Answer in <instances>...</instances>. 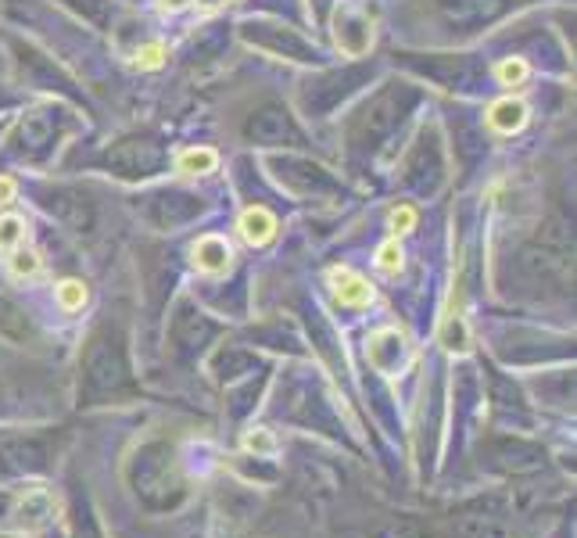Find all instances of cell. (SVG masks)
Masks as SVG:
<instances>
[{"label":"cell","instance_id":"cell-13","mask_svg":"<svg viewBox=\"0 0 577 538\" xmlns=\"http://www.w3.org/2000/svg\"><path fill=\"white\" fill-rule=\"evenodd\" d=\"M416 227V209H409V205H402V209H395L391 212V230L395 233H406Z\"/></svg>","mask_w":577,"mask_h":538},{"label":"cell","instance_id":"cell-9","mask_svg":"<svg viewBox=\"0 0 577 538\" xmlns=\"http://www.w3.org/2000/svg\"><path fill=\"white\" fill-rule=\"evenodd\" d=\"M40 266H44V262H40L36 251H22V248L11 251V273H15V277H36Z\"/></svg>","mask_w":577,"mask_h":538},{"label":"cell","instance_id":"cell-11","mask_svg":"<svg viewBox=\"0 0 577 538\" xmlns=\"http://www.w3.org/2000/svg\"><path fill=\"white\" fill-rule=\"evenodd\" d=\"M527 62L523 58H505L503 65H499V79H503V86H520L523 79H527Z\"/></svg>","mask_w":577,"mask_h":538},{"label":"cell","instance_id":"cell-7","mask_svg":"<svg viewBox=\"0 0 577 538\" xmlns=\"http://www.w3.org/2000/svg\"><path fill=\"white\" fill-rule=\"evenodd\" d=\"M58 306L65 312H75V308L86 306V284L83 280H62L58 284Z\"/></svg>","mask_w":577,"mask_h":538},{"label":"cell","instance_id":"cell-4","mask_svg":"<svg viewBox=\"0 0 577 538\" xmlns=\"http://www.w3.org/2000/svg\"><path fill=\"white\" fill-rule=\"evenodd\" d=\"M488 122H492V130H499V133H516V130H523V122H527V108H523L520 101H513V97H503V101L492 104Z\"/></svg>","mask_w":577,"mask_h":538},{"label":"cell","instance_id":"cell-15","mask_svg":"<svg viewBox=\"0 0 577 538\" xmlns=\"http://www.w3.org/2000/svg\"><path fill=\"white\" fill-rule=\"evenodd\" d=\"M191 0H161V11H183Z\"/></svg>","mask_w":577,"mask_h":538},{"label":"cell","instance_id":"cell-3","mask_svg":"<svg viewBox=\"0 0 577 538\" xmlns=\"http://www.w3.org/2000/svg\"><path fill=\"white\" fill-rule=\"evenodd\" d=\"M237 230L240 237L248 240V244H269L273 240V233H277V220L266 212V209H248L244 216H240V223H237Z\"/></svg>","mask_w":577,"mask_h":538},{"label":"cell","instance_id":"cell-5","mask_svg":"<svg viewBox=\"0 0 577 538\" xmlns=\"http://www.w3.org/2000/svg\"><path fill=\"white\" fill-rule=\"evenodd\" d=\"M176 165H180V172H187V176H198V172H212L219 165V154L212 148H191V152H183L176 158Z\"/></svg>","mask_w":577,"mask_h":538},{"label":"cell","instance_id":"cell-6","mask_svg":"<svg viewBox=\"0 0 577 538\" xmlns=\"http://www.w3.org/2000/svg\"><path fill=\"white\" fill-rule=\"evenodd\" d=\"M244 449L248 453H255V456H277V438H273V431H266V427H255V431H248L244 435Z\"/></svg>","mask_w":577,"mask_h":538},{"label":"cell","instance_id":"cell-16","mask_svg":"<svg viewBox=\"0 0 577 538\" xmlns=\"http://www.w3.org/2000/svg\"><path fill=\"white\" fill-rule=\"evenodd\" d=\"M205 7H216V4H226V0H201Z\"/></svg>","mask_w":577,"mask_h":538},{"label":"cell","instance_id":"cell-8","mask_svg":"<svg viewBox=\"0 0 577 538\" xmlns=\"http://www.w3.org/2000/svg\"><path fill=\"white\" fill-rule=\"evenodd\" d=\"M25 240V223L18 216H4L0 220V251H15Z\"/></svg>","mask_w":577,"mask_h":538},{"label":"cell","instance_id":"cell-12","mask_svg":"<svg viewBox=\"0 0 577 538\" xmlns=\"http://www.w3.org/2000/svg\"><path fill=\"white\" fill-rule=\"evenodd\" d=\"M161 58H165V47H161V44H147V47L137 51V65H141V69H158Z\"/></svg>","mask_w":577,"mask_h":538},{"label":"cell","instance_id":"cell-1","mask_svg":"<svg viewBox=\"0 0 577 538\" xmlns=\"http://www.w3.org/2000/svg\"><path fill=\"white\" fill-rule=\"evenodd\" d=\"M330 284H334V295L341 298V306H369L373 302V288H369V280L359 277L356 269H348V266H337V269H330Z\"/></svg>","mask_w":577,"mask_h":538},{"label":"cell","instance_id":"cell-10","mask_svg":"<svg viewBox=\"0 0 577 538\" xmlns=\"http://www.w3.org/2000/svg\"><path fill=\"white\" fill-rule=\"evenodd\" d=\"M377 266H380L384 273H398V269H402V248H398L395 237L377 248Z\"/></svg>","mask_w":577,"mask_h":538},{"label":"cell","instance_id":"cell-14","mask_svg":"<svg viewBox=\"0 0 577 538\" xmlns=\"http://www.w3.org/2000/svg\"><path fill=\"white\" fill-rule=\"evenodd\" d=\"M15 198V180L11 176H0V205H7Z\"/></svg>","mask_w":577,"mask_h":538},{"label":"cell","instance_id":"cell-2","mask_svg":"<svg viewBox=\"0 0 577 538\" xmlns=\"http://www.w3.org/2000/svg\"><path fill=\"white\" fill-rule=\"evenodd\" d=\"M230 244L216 237V233H209V237H201L198 244H194V266L201 269V273H222L226 266H230Z\"/></svg>","mask_w":577,"mask_h":538}]
</instances>
